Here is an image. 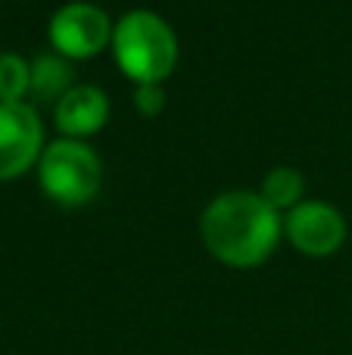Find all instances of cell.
I'll list each match as a JSON object with an SVG mask.
<instances>
[{
	"label": "cell",
	"mask_w": 352,
	"mask_h": 355,
	"mask_svg": "<svg viewBox=\"0 0 352 355\" xmlns=\"http://www.w3.org/2000/svg\"><path fill=\"white\" fill-rule=\"evenodd\" d=\"M281 215L259 193L231 190L206 206L200 237L212 259L228 268H259L281 240Z\"/></svg>",
	"instance_id": "1"
},
{
	"label": "cell",
	"mask_w": 352,
	"mask_h": 355,
	"mask_svg": "<svg viewBox=\"0 0 352 355\" xmlns=\"http://www.w3.org/2000/svg\"><path fill=\"white\" fill-rule=\"evenodd\" d=\"M112 53L116 62L137 85H159L175 72L178 62V37L162 16L150 10H131L112 28Z\"/></svg>",
	"instance_id": "2"
},
{
	"label": "cell",
	"mask_w": 352,
	"mask_h": 355,
	"mask_svg": "<svg viewBox=\"0 0 352 355\" xmlns=\"http://www.w3.org/2000/svg\"><path fill=\"white\" fill-rule=\"evenodd\" d=\"M37 178L41 190L60 206H85L97 196L103 184V166L100 156L87 144L62 137L44 147L37 159Z\"/></svg>",
	"instance_id": "3"
},
{
	"label": "cell",
	"mask_w": 352,
	"mask_h": 355,
	"mask_svg": "<svg viewBox=\"0 0 352 355\" xmlns=\"http://www.w3.org/2000/svg\"><path fill=\"white\" fill-rule=\"evenodd\" d=\"M44 153V128L28 103H0V181L25 175Z\"/></svg>",
	"instance_id": "4"
},
{
	"label": "cell",
	"mask_w": 352,
	"mask_h": 355,
	"mask_svg": "<svg viewBox=\"0 0 352 355\" xmlns=\"http://www.w3.org/2000/svg\"><path fill=\"white\" fill-rule=\"evenodd\" d=\"M50 44L69 60H91L112 44L109 16L91 3H66L50 19Z\"/></svg>",
	"instance_id": "5"
},
{
	"label": "cell",
	"mask_w": 352,
	"mask_h": 355,
	"mask_svg": "<svg viewBox=\"0 0 352 355\" xmlns=\"http://www.w3.org/2000/svg\"><path fill=\"white\" fill-rule=\"evenodd\" d=\"M284 234L299 252L312 259L331 256L346 240V221L328 202H299L284 218Z\"/></svg>",
	"instance_id": "6"
},
{
	"label": "cell",
	"mask_w": 352,
	"mask_h": 355,
	"mask_svg": "<svg viewBox=\"0 0 352 355\" xmlns=\"http://www.w3.org/2000/svg\"><path fill=\"white\" fill-rule=\"evenodd\" d=\"M106 119H109V100L100 87L91 85H75L56 103V128L62 135H69L72 141L100 131L106 125Z\"/></svg>",
	"instance_id": "7"
},
{
	"label": "cell",
	"mask_w": 352,
	"mask_h": 355,
	"mask_svg": "<svg viewBox=\"0 0 352 355\" xmlns=\"http://www.w3.org/2000/svg\"><path fill=\"white\" fill-rule=\"evenodd\" d=\"M72 91V69L62 56H37L31 62V94L37 100H56L60 103Z\"/></svg>",
	"instance_id": "8"
},
{
	"label": "cell",
	"mask_w": 352,
	"mask_h": 355,
	"mask_svg": "<svg viewBox=\"0 0 352 355\" xmlns=\"http://www.w3.org/2000/svg\"><path fill=\"white\" fill-rule=\"evenodd\" d=\"M303 187H306V181L297 168H272L265 175V181H262L259 196L272 209H297Z\"/></svg>",
	"instance_id": "9"
},
{
	"label": "cell",
	"mask_w": 352,
	"mask_h": 355,
	"mask_svg": "<svg viewBox=\"0 0 352 355\" xmlns=\"http://www.w3.org/2000/svg\"><path fill=\"white\" fill-rule=\"evenodd\" d=\"M31 91V66L16 53L0 56V103H22Z\"/></svg>",
	"instance_id": "10"
},
{
	"label": "cell",
	"mask_w": 352,
	"mask_h": 355,
	"mask_svg": "<svg viewBox=\"0 0 352 355\" xmlns=\"http://www.w3.org/2000/svg\"><path fill=\"white\" fill-rule=\"evenodd\" d=\"M134 106L141 116L147 119H156L166 106V94H162L159 85H137V94H134Z\"/></svg>",
	"instance_id": "11"
}]
</instances>
